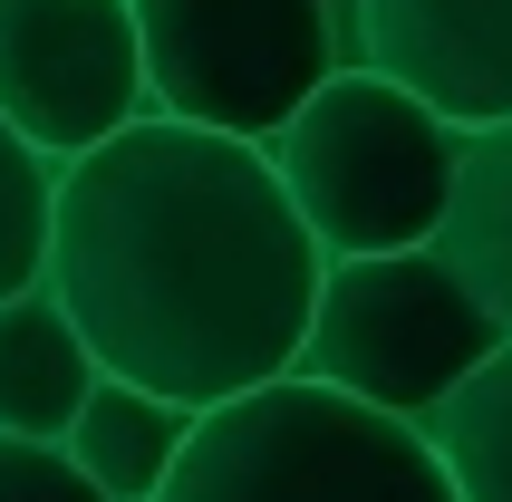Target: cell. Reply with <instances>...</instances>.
I'll return each instance as SVG.
<instances>
[{
    "mask_svg": "<svg viewBox=\"0 0 512 502\" xmlns=\"http://www.w3.org/2000/svg\"><path fill=\"white\" fill-rule=\"evenodd\" d=\"M39 290L97 377L203 416L290 377L319 251L290 223L261 145L136 116L58 165Z\"/></svg>",
    "mask_w": 512,
    "mask_h": 502,
    "instance_id": "6da1fadb",
    "label": "cell"
},
{
    "mask_svg": "<svg viewBox=\"0 0 512 502\" xmlns=\"http://www.w3.org/2000/svg\"><path fill=\"white\" fill-rule=\"evenodd\" d=\"M339 68H368L435 126L512 116V0H339Z\"/></svg>",
    "mask_w": 512,
    "mask_h": 502,
    "instance_id": "52a82bcc",
    "label": "cell"
},
{
    "mask_svg": "<svg viewBox=\"0 0 512 502\" xmlns=\"http://www.w3.org/2000/svg\"><path fill=\"white\" fill-rule=\"evenodd\" d=\"M184 435H194L184 406L126 387V377H97L87 406L68 416V435H58V454H68V474L97 502H155L165 474H174V454H184Z\"/></svg>",
    "mask_w": 512,
    "mask_h": 502,
    "instance_id": "9c48e42d",
    "label": "cell"
},
{
    "mask_svg": "<svg viewBox=\"0 0 512 502\" xmlns=\"http://www.w3.org/2000/svg\"><path fill=\"white\" fill-rule=\"evenodd\" d=\"M145 116L271 145L339 68V0H126Z\"/></svg>",
    "mask_w": 512,
    "mask_h": 502,
    "instance_id": "5b68a950",
    "label": "cell"
},
{
    "mask_svg": "<svg viewBox=\"0 0 512 502\" xmlns=\"http://www.w3.org/2000/svg\"><path fill=\"white\" fill-rule=\"evenodd\" d=\"M0 502H97V493L68 474L58 445H10L0 435Z\"/></svg>",
    "mask_w": 512,
    "mask_h": 502,
    "instance_id": "4fadbf2b",
    "label": "cell"
},
{
    "mask_svg": "<svg viewBox=\"0 0 512 502\" xmlns=\"http://www.w3.org/2000/svg\"><path fill=\"white\" fill-rule=\"evenodd\" d=\"M426 251L474 290V309H484L493 329L512 338V116L455 136V184H445V213H435Z\"/></svg>",
    "mask_w": 512,
    "mask_h": 502,
    "instance_id": "ba28073f",
    "label": "cell"
},
{
    "mask_svg": "<svg viewBox=\"0 0 512 502\" xmlns=\"http://www.w3.org/2000/svg\"><path fill=\"white\" fill-rule=\"evenodd\" d=\"M493 348L503 329L435 251H377V261H319L290 377L319 396H348L368 416L426 425Z\"/></svg>",
    "mask_w": 512,
    "mask_h": 502,
    "instance_id": "277c9868",
    "label": "cell"
},
{
    "mask_svg": "<svg viewBox=\"0 0 512 502\" xmlns=\"http://www.w3.org/2000/svg\"><path fill=\"white\" fill-rule=\"evenodd\" d=\"M416 435H426V454L445 464V493L455 502H512V338L416 425Z\"/></svg>",
    "mask_w": 512,
    "mask_h": 502,
    "instance_id": "8fae6325",
    "label": "cell"
},
{
    "mask_svg": "<svg viewBox=\"0 0 512 502\" xmlns=\"http://www.w3.org/2000/svg\"><path fill=\"white\" fill-rule=\"evenodd\" d=\"M97 367H87L78 329L58 319L49 290H10L0 300V435L10 445H58L68 416L87 406Z\"/></svg>",
    "mask_w": 512,
    "mask_h": 502,
    "instance_id": "30bf717a",
    "label": "cell"
},
{
    "mask_svg": "<svg viewBox=\"0 0 512 502\" xmlns=\"http://www.w3.org/2000/svg\"><path fill=\"white\" fill-rule=\"evenodd\" d=\"M136 116L145 78L126 0H0V126L39 165H78Z\"/></svg>",
    "mask_w": 512,
    "mask_h": 502,
    "instance_id": "8992f818",
    "label": "cell"
},
{
    "mask_svg": "<svg viewBox=\"0 0 512 502\" xmlns=\"http://www.w3.org/2000/svg\"><path fill=\"white\" fill-rule=\"evenodd\" d=\"M261 165L319 261H377V251L435 242V213L455 184V126H435L416 97H397L368 68H329L261 145Z\"/></svg>",
    "mask_w": 512,
    "mask_h": 502,
    "instance_id": "7a4b0ae2",
    "label": "cell"
},
{
    "mask_svg": "<svg viewBox=\"0 0 512 502\" xmlns=\"http://www.w3.org/2000/svg\"><path fill=\"white\" fill-rule=\"evenodd\" d=\"M49 184H58V165H39L0 126V300L10 290H39V261H49Z\"/></svg>",
    "mask_w": 512,
    "mask_h": 502,
    "instance_id": "7c38bea8",
    "label": "cell"
},
{
    "mask_svg": "<svg viewBox=\"0 0 512 502\" xmlns=\"http://www.w3.org/2000/svg\"><path fill=\"white\" fill-rule=\"evenodd\" d=\"M155 502H455L426 435L300 377L203 406Z\"/></svg>",
    "mask_w": 512,
    "mask_h": 502,
    "instance_id": "3957f363",
    "label": "cell"
}]
</instances>
